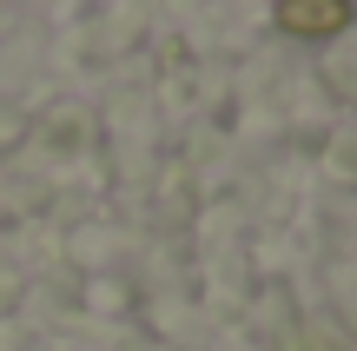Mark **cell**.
<instances>
[{
  "label": "cell",
  "mask_w": 357,
  "mask_h": 351,
  "mask_svg": "<svg viewBox=\"0 0 357 351\" xmlns=\"http://www.w3.org/2000/svg\"><path fill=\"white\" fill-rule=\"evenodd\" d=\"M357 20V0H278V33L291 40H331Z\"/></svg>",
  "instance_id": "obj_1"
}]
</instances>
